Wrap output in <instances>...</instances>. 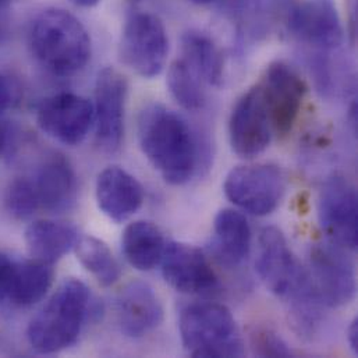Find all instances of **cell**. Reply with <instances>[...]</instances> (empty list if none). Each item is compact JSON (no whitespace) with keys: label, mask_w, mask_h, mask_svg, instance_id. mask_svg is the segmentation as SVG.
<instances>
[{"label":"cell","mask_w":358,"mask_h":358,"mask_svg":"<svg viewBox=\"0 0 358 358\" xmlns=\"http://www.w3.org/2000/svg\"><path fill=\"white\" fill-rule=\"evenodd\" d=\"M74 251L80 264L99 285L109 287L120 279V265L105 241L94 236H80Z\"/></svg>","instance_id":"cell-24"},{"label":"cell","mask_w":358,"mask_h":358,"mask_svg":"<svg viewBox=\"0 0 358 358\" xmlns=\"http://www.w3.org/2000/svg\"><path fill=\"white\" fill-rule=\"evenodd\" d=\"M127 92V80L120 71L113 67L99 71L95 84L94 124L98 145L108 154L117 152L123 143Z\"/></svg>","instance_id":"cell-12"},{"label":"cell","mask_w":358,"mask_h":358,"mask_svg":"<svg viewBox=\"0 0 358 358\" xmlns=\"http://www.w3.org/2000/svg\"><path fill=\"white\" fill-rule=\"evenodd\" d=\"M73 1L81 7H94L101 3V0H73Z\"/></svg>","instance_id":"cell-32"},{"label":"cell","mask_w":358,"mask_h":358,"mask_svg":"<svg viewBox=\"0 0 358 358\" xmlns=\"http://www.w3.org/2000/svg\"><path fill=\"white\" fill-rule=\"evenodd\" d=\"M15 261L0 252V303H7Z\"/></svg>","instance_id":"cell-28"},{"label":"cell","mask_w":358,"mask_h":358,"mask_svg":"<svg viewBox=\"0 0 358 358\" xmlns=\"http://www.w3.org/2000/svg\"><path fill=\"white\" fill-rule=\"evenodd\" d=\"M36 123L57 143L69 147L80 145L94 126V103L70 92L48 96L36 109Z\"/></svg>","instance_id":"cell-11"},{"label":"cell","mask_w":358,"mask_h":358,"mask_svg":"<svg viewBox=\"0 0 358 358\" xmlns=\"http://www.w3.org/2000/svg\"><path fill=\"white\" fill-rule=\"evenodd\" d=\"M95 195L99 209L116 223L130 219L145 198L143 184L120 166H109L98 175Z\"/></svg>","instance_id":"cell-18"},{"label":"cell","mask_w":358,"mask_h":358,"mask_svg":"<svg viewBox=\"0 0 358 358\" xmlns=\"http://www.w3.org/2000/svg\"><path fill=\"white\" fill-rule=\"evenodd\" d=\"M318 217L329 241L345 250H357V191L349 180L334 175L324 182L318 198Z\"/></svg>","instance_id":"cell-9"},{"label":"cell","mask_w":358,"mask_h":358,"mask_svg":"<svg viewBox=\"0 0 358 358\" xmlns=\"http://www.w3.org/2000/svg\"><path fill=\"white\" fill-rule=\"evenodd\" d=\"M166 283L184 294H208L219 287V278L203 252L185 243H166L161 264Z\"/></svg>","instance_id":"cell-14"},{"label":"cell","mask_w":358,"mask_h":358,"mask_svg":"<svg viewBox=\"0 0 358 358\" xmlns=\"http://www.w3.org/2000/svg\"><path fill=\"white\" fill-rule=\"evenodd\" d=\"M348 343L352 352L358 356V321L355 318L348 329Z\"/></svg>","instance_id":"cell-30"},{"label":"cell","mask_w":358,"mask_h":358,"mask_svg":"<svg viewBox=\"0 0 358 358\" xmlns=\"http://www.w3.org/2000/svg\"><path fill=\"white\" fill-rule=\"evenodd\" d=\"M6 145H7V129L4 123L0 120V155L3 154Z\"/></svg>","instance_id":"cell-31"},{"label":"cell","mask_w":358,"mask_h":358,"mask_svg":"<svg viewBox=\"0 0 358 358\" xmlns=\"http://www.w3.org/2000/svg\"><path fill=\"white\" fill-rule=\"evenodd\" d=\"M306 273L314 296L324 307H345L356 296L355 265L346 250L332 241L311 247Z\"/></svg>","instance_id":"cell-5"},{"label":"cell","mask_w":358,"mask_h":358,"mask_svg":"<svg viewBox=\"0 0 358 358\" xmlns=\"http://www.w3.org/2000/svg\"><path fill=\"white\" fill-rule=\"evenodd\" d=\"M91 293L78 279H66L27 328L29 346L39 355H55L73 346L91 315Z\"/></svg>","instance_id":"cell-3"},{"label":"cell","mask_w":358,"mask_h":358,"mask_svg":"<svg viewBox=\"0 0 358 358\" xmlns=\"http://www.w3.org/2000/svg\"><path fill=\"white\" fill-rule=\"evenodd\" d=\"M272 131L287 136L299 120L307 95V84L299 73L283 62L269 64L259 84Z\"/></svg>","instance_id":"cell-10"},{"label":"cell","mask_w":358,"mask_h":358,"mask_svg":"<svg viewBox=\"0 0 358 358\" xmlns=\"http://www.w3.org/2000/svg\"><path fill=\"white\" fill-rule=\"evenodd\" d=\"M272 126L259 84L236 102L229 120L231 150L241 158H254L271 144Z\"/></svg>","instance_id":"cell-13"},{"label":"cell","mask_w":358,"mask_h":358,"mask_svg":"<svg viewBox=\"0 0 358 358\" xmlns=\"http://www.w3.org/2000/svg\"><path fill=\"white\" fill-rule=\"evenodd\" d=\"M53 278L55 271L50 264L32 258L15 261L7 303L22 308L39 303L52 287Z\"/></svg>","instance_id":"cell-22"},{"label":"cell","mask_w":358,"mask_h":358,"mask_svg":"<svg viewBox=\"0 0 358 358\" xmlns=\"http://www.w3.org/2000/svg\"><path fill=\"white\" fill-rule=\"evenodd\" d=\"M255 266L265 287L276 297L289 301L308 287L306 268L293 254L282 230L275 226L261 231Z\"/></svg>","instance_id":"cell-7"},{"label":"cell","mask_w":358,"mask_h":358,"mask_svg":"<svg viewBox=\"0 0 358 358\" xmlns=\"http://www.w3.org/2000/svg\"><path fill=\"white\" fill-rule=\"evenodd\" d=\"M116 313L122 332L133 339L150 335L164 321V307L158 294L143 280L131 282L122 290Z\"/></svg>","instance_id":"cell-17"},{"label":"cell","mask_w":358,"mask_h":358,"mask_svg":"<svg viewBox=\"0 0 358 358\" xmlns=\"http://www.w3.org/2000/svg\"><path fill=\"white\" fill-rule=\"evenodd\" d=\"M180 338L191 357L230 358L244 355V342L231 311L217 303H194L180 313Z\"/></svg>","instance_id":"cell-4"},{"label":"cell","mask_w":358,"mask_h":358,"mask_svg":"<svg viewBox=\"0 0 358 358\" xmlns=\"http://www.w3.org/2000/svg\"><path fill=\"white\" fill-rule=\"evenodd\" d=\"M292 34L301 42L321 49H338L345 41V29L334 0H304L289 17Z\"/></svg>","instance_id":"cell-15"},{"label":"cell","mask_w":358,"mask_h":358,"mask_svg":"<svg viewBox=\"0 0 358 358\" xmlns=\"http://www.w3.org/2000/svg\"><path fill=\"white\" fill-rule=\"evenodd\" d=\"M215 250L227 266L241 265L251 250V227L247 217L236 209H222L213 222Z\"/></svg>","instance_id":"cell-20"},{"label":"cell","mask_w":358,"mask_h":358,"mask_svg":"<svg viewBox=\"0 0 358 358\" xmlns=\"http://www.w3.org/2000/svg\"><path fill=\"white\" fill-rule=\"evenodd\" d=\"M8 3H10V0H0V8L6 7Z\"/></svg>","instance_id":"cell-34"},{"label":"cell","mask_w":358,"mask_h":358,"mask_svg":"<svg viewBox=\"0 0 358 358\" xmlns=\"http://www.w3.org/2000/svg\"><path fill=\"white\" fill-rule=\"evenodd\" d=\"M4 36V31H3V28L0 27V41H1V38Z\"/></svg>","instance_id":"cell-35"},{"label":"cell","mask_w":358,"mask_h":358,"mask_svg":"<svg viewBox=\"0 0 358 358\" xmlns=\"http://www.w3.org/2000/svg\"><path fill=\"white\" fill-rule=\"evenodd\" d=\"M189 1L194 3V4H198V6H205V4H209V3H212L215 0H189Z\"/></svg>","instance_id":"cell-33"},{"label":"cell","mask_w":358,"mask_h":358,"mask_svg":"<svg viewBox=\"0 0 358 358\" xmlns=\"http://www.w3.org/2000/svg\"><path fill=\"white\" fill-rule=\"evenodd\" d=\"M184 60L199 80L212 87H220L224 80L223 55L215 41L205 32L191 29L181 38Z\"/></svg>","instance_id":"cell-23"},{"label":"cell","mask_w":358,"mask_h":358,"mask_svg":"<svg viewBox=\"0 0 358 358\" xmlns=\"http://www.w3.org/2000/svg\"><path fill=\"white\" fill-rule=\"evenodd\" d=\"M202 81L189 67V64L179 59L173 62L168 71V87L175 101L185 110H199L205 105V92Z\"/></svg>","instance_id":"cell-25"},{"label":"cell","mask_w":358,"mask_h":358,"mask_svg":"<svg viewBox=\"0 0 358 358\" xmlns=\"http://www.w3.org/2000/svg\"><path fill=\"white\" fill-rule=\"evenodd\" d=\"M227 199L254 216H266L280 203L286 191L282 169L271 164L237 166L223 182Z\"/></svg>","instance_id":"cell-8"},{"label":"cell","mask_w":358,"mask_h":358,"mask_svg":"<svg viewBox=\"0 0 358 358\" xmlns=\"http://www.w3.org/2000/svg\"><path fill=\"white\" fill-rule=\"evenodd\" d=\"M29 48L36 62L57 77H70L91 59V36L84 24L63 8H46L32 21Z\"/></svg>","instance_id":"cell-2"},{"label":"cell","mask_w":358,"mask_h":358,"mask_svg":"<svg viewBox=\"0 0 358 358\" xmlns=\"http://www.w3.org/2000/svg\"><path fill=\"white\" fill-rule=\"evenodd\" d=\"M251 349L258 357H293L287 343L271 329H255L251 334Z\"/></svg>","instance_id":"cell-27"},{"label":"cell","mask_w":358,"mask_h":358,"mask_svg":"<svg viewBox=\"0 0 358 358\" xmlns=\"http://www.w3.org/2000/svg\"><path fill=\"white\" fill-rule=\"evenodd\" d=\"M166 240L161 229L148 220L130 223L122 236V250L126 261L141 272H148L161 264Z\"/></svg>","instance_id":"cell-21"},{"label":"cell","mask_w":358,"mask_h":358,"mask_svg":"<svg viewBox=\"0 0 358 358\" xmlns=\"http://www.w3.org/2000/svg\"><path fill=\"white\" fill-rule=\"evenodd\" d=\"M7 212L18 220H25L39 210V205L28 176L17 178L10 182L4 196Z\"/></svg>","instance_id":"cell-26"},{"label":"cell","mask_w":358,"mask_h":358,"mask_svg":"<svg viewBox=\"0 0 358 358\" xmlns=\"http://www.w3.org/2000/svg\"><path fill=\"white\" fill-rule=\"evenodd\" d=\"M137 137L143 154L166 182L181 185L194 176L198 140L176 112L161 103L147 105L138 116Z\"/></svg>","instance_id":"cell-1"},{"label":"cell","mask_w":358,"mask_h":358,"mask_svg":"<svg viewBox=\"0 0 358 358\" xmlns=\"http://www.w3.org/2000/svg\"><path fill=\"white\" fill-rule=\"evenodd\" d=\"M15 96L14 87L8 77H6L3 73H0V113L7 110Z\"/></svg>","instance_id":"cell-29"},{"label":"cell","mask_w":358,"mask_h":358,"mask_svg":"<svg viewBox=\"0 0 358 358\" xmlns=\"http://www.w3.org/2000/svg\"><path fill=\"white\" fill-rule=\"evenodd\" d=\"M119 55L140 77L159 76L169 55V38L162 20L151 13L131 14L122 32Z\"/></svg>","instance_id":"cell-6"},{"label":"cell","mask_w":358,"mask_h":358,"mask_svg":"<svg viewBox=\"0 0 358 358\" xmlns=\"http://www.w3.org/2000/svg\"><path fill=\"white\" fill-rule=\"evenodd\" d=\"M28 178L39 209L62 213L74 206L78 195V181L73 166L63 155L52 154L46 157Z\"/></svg>","instance_id":"cell-16"},{"label":"cell","mask_w":358,"mask_h":358,"mask_svg":"<svg viewBox=\"0 0 358 358\" xmlns=\"http://www.w3.org/2000/svg\"><path fill=\"white\" fill-rule=\"evenodd\" d=\"M78 238L80 233L74 224L50 219L32 222L24 234L31 258L50 265L73 251Z\"/></svg>","instance_id":"cell-19"},{"label":"cell","mask_w":358,"mask_h":358,"mask_svg":"<svg viewBox=\"0 0 358 358\" xmlns=\"http://www.w3.org/2000/svg\"><path fill=\"white\" fill-rule=\"evenodd\" d=\"M129 1H131V3H140V1H143V0H129Z\"/></svg>","instance_id":"cell-36"}]
</instances>
